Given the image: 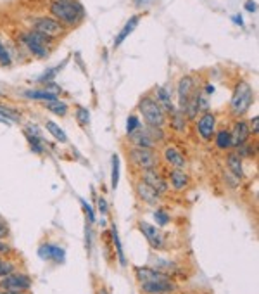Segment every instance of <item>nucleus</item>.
I'll use <instances>...</instances> for the list:
<instances>
[{
	"mask_svg": "<svg viewBox=\"0 0 259 294\" xmlns=\"http://www.w3.org/2000/svg\"><path fill=\"white\" fill-rule=\"evenodd\" d=\"M254 103V88L250 87L247 81H238L233 88L230 99V115L233 118H242L247 111L250 109V106Z\"/></svg>",
	"mask_w": 259,
	"mask_h": 294,
	"instance_id": "f03ea898",
	"label": "nucleus"
},
{
	"mask_svg": "<svg viewBox=\"0 0 259 294\" xmlns=\"http://www.w3.org/2000/svg\"><path fill=\"white\" fill-rule=\"evenodd\" d=\"M66 61H68V59H64V61H62L59 66H52V68H47L45 71H43V73L40 74V76L37 78L38 83H49V81H54V78H57V74L62 71V68H64V64H66Z\"/></svg>",
	"mask_w": 259,
	"mask_h": 294,
	"instance_id": "a878e982",
	"label": "nucleus"
},
{
	"mask_svg": "<svg viewBox=\"0 0 259 294\" xmlns=\"http://www.w3.org/2000/svg\"><path fill=\"white\" fill-rule=\"evenodd\" d=\"M7 234H9V229H7V225H6V223L0 222V239H4Z\"/></svg>",
	"mask_w": 259,
	"mask_h": 294,
	"instance_id": "de8ad7c7",
	"label": "nucleus"
},
{
	"mask_svg": "<svg viewBox=\"0 0 259 294\" xmlns=\"http://www.w3.org/2000/svg\"><path fill=\"white\" fill-rule=\"evenodd\" d=\"M144 171V182L147 183V185H151L154 190H158L159 194H163V192L168 190V182L163 178V175H159L158 171H156V168H149V170H142Z\"/></svg>",
	"mask_w": 259,
	"mask_h": 294,
	"instance_id": "4468645a",
	"label": "nucleus"
},
{
	"mask_svg": "<svg viewBox=\"0 0 259 294\" xmlns=\"http://www.w3.org/2000/svg\"><path fill=\"white\" fill-rule=\"evenodd\" d=\"M244 9L247 11V13H256L257 11V4L254 2V0H245V4H244Z\"/></svg>",
	"mask_w": 259,
	"mask_h": 294,
	"instance_id": "37998d69",
	"label": "nucleus"
},
{
	"mask_svg": "<svg viewBox=\"0 0 259 294\" xmlns=\"http://www.w3.org/2000/svg\"><path fill=\"white\" fill-rule=\"evenodd\" d=\"M204 93H206V95H213V93H214V87H213V85L207 83L206 87H204Z\"/></svg>",
	"mask_w": 259,
	"mask_h": 294,
	"instance_id": "8fccbe9b",
	"label": "nucleus"
},
{
	"mask_svg": "<svg viewBox=\"0 0 259 294\" xmlns=\"http://www.w3.org/2000/svg\"><path fill=\"white\" fill-rule=\"evenodd\" d=\"M145 132L149 133V137H151L156 144L161 142V140H164V137H166L163 127H151V125H145Z\"/></svg>",
	"mask_w": 259,
	"mask_h": 294,
	"instance_id": "473e14b6",
	"label": "nucleus"
},
{
	"mask_svg": "<svg viewBox=\"0 0 259 294\" xmlns=\"http://www.w3.org/2000/svg\"><path fill=\"white\" fill-rule=\"evenodd\" d=\"M152 2H154V0H133L135 7H147V6H151Z\"/></svg>",
	"mask_w": 259,
	"mask_h": 294,
	"instance_id": "c03bdc74",
	"label": "nucleus"
},
{
	"mask_svg": "<svg viewBox=\"0 0 259 294\" xmlns=\"http://www.w3.org/2000/svg\"><path fill=\"white\" fill-rule=\"evenodd\" d=\"M23 95H25L26 99L42 101V103H50V101L59 99L57 95H54V93L47 92L45 88H42V90H25V92H23Z\"/></svg>",
	"mask_w": 259,
	"mask_h": 294,
	"instance_id": "393cba45",
	"label": "nucleus"
},
{
	"mask_svg": "<svg viewBox=\"0 0 259 294\" xmlns=\"http://www.w3.org/2000/svg\"><path fill=\"white\" fill-rule=\"evenodd\" d=\"M139 229H140V232L147 237L149 244H151L152 248H156V249H163L164 248V237H163V234H161V230L158 229V227L151 225V223H147V222H140Z\"/></svg>",
	"mask_w": 259,
	"mask_h": 294,
	"instance_id": "9d476101",
	"label": "nucleus"
},
{
	"mask_svg": "<svg viewBox=\"0 0 259 294\" xmlns=\"http://www.w3.org/2000/svg\"><path fill=\"white\" fill-rule=\"evenodd\" d=\"M52 2H69V0H52Z\"/></svg>",
	"mask_w": 259,
	"mask_h": 294,
	"instance_id": "603ef678",
	"label": "nucleus"
},
{
	"mask_svg": "<svg viewBox=\"0 0 259 294\" xmlns=\"http://www.w3.org/2000/svg\"><path fill=\"white\" fill-rule=\"evenodd\" d=\"M171 125H173V128L178 132L185 130V115H183L180 109H175V111L171 113Z\"/></svg>",
	"mask_w": 259,
	"mask_h": 294,
	"instance_id": "7c9ffc66",
	"label": "nucleus"
},
{
	"mask_svg": "<svg viewBox=\"0 0 259 294\" xmlns=\"http://www.w3.org/2000/svg\"><path fill=\"white\" fill-rule=\"evenodd\" d=\"M128 139L132 140L133 147H142V149H154L156 147V142L149 137V133L145 132V128H142V127L133 133H130Z\"/></svg>",
	"mask_w": 259,
	"mask_h": 294,
	"instance_id": "2eb2a0df",
	"label": "nucleus"
},
{
	"mask_svg": "<svg viewBox=\"0 0 259 294\" xmlns=\"http://www.w3.org/2000/svg\"><path fill=\"white\" fill-rule=\"evenodd\" d=\"M45 109L52 113V115L64 118L66 115H68V111H69V106L66 104L64 101L56 99V101H50V103H45Z\"/></svg>",
	"mask_w": 259,
	"mask_h": 294,
	"instance_id": "bb28decb",
	"label": "nucleus"
},
{
	"mask_svg": "<svg viewBox=\"0 0 259 294\" xmlns=\"http://www.w3.org/2000/svg\"><path fill=\"white\" fill-rule=\"evenodd\" d=\"M176 285L175 282H145L142 284V291L145 294H168L171 291H175Z\"/></svg>",
	"mask_w": 259,
	"mask_h": 294,
	"instance_id": "dca6fc26",
	"label": "nucleus"
},
{
	"mask_svg": "<svg viewBox=\"0 0 259 294\" xmlns=\"http://www.w3.org/2000/svg\"><path fill=\"white\" fill-rule=\"evenodd\" d=\"M128 158L133 166L140 168V170H149V168L158 166V154L154 149H142V147H132L128 152Z\"/></svg>",
	"mask_w": 259,
	"mask_h": 294,
	"instance_id": "423d86ee",
	"label": "nucleus"
},
{
	"mask_svg": "<svg viewBox=\"0 0 259 294\" xmlns=\"http://www.w3.org/2000/svg\"><path fill=\"white\" fill-rule=\"evenodd\" d=\"M0 265H2V260H0Z\"/></svg>",
	"mask_w": 259,
	"mask_h": 294,
	"instance_id": "6e6d98bb",
	"label": "nucleus"
},
{
	"mask_svg": "<svg viewBox=\"0 0 259 294\" xmlns=\"http://www.w3.org/2000/svg\"><path fill=\"white\" fill-rule=\"evenodd\" d=\"M237 152L240 158H252V156H256V144L254 146H250V144H242V146L237 147Z\"/></svg>",
	"mask_w": 259,
	"mask_h": 294,
	"instance_id": "f704fd0d",
	"label": "nucleus"
},
{
	"mask_svg": "<svg viewBox=\"0 0 259 294\" xmlns=\"http://www.w3.org/2000/svg\"><path fill=\"white\" fill-rule=\"evenodd\" d=\"M81 206H83L86 217H88V222H90V223H93V220H95V217H93V211H92V208H90V205H88L86 201H83V199H81Z\"/></svg>",
	"mask_w": 259,
	"mask_h": 294,
	"instance_id": "79ce46f5",
	"label": "nucleus"
},
{
	"mask_svg": "<svg viewBox=\"0 0 259 294\" xmlns=\"http://www.w3.org/2000/svg\"><path fill=\"white\" fill-rule=\"evenodd\" d=\"M156 101H158V104L163 108L164 113H171L175 111V106H173V101H171V87H158L156 90Z\"/></svg>",
	"mask_w": 259,
	"mask_h": 294,
	"instance_id": "6ab92c4d",
	"label": "nucleus"
},
{
	"mask_svg": "<svg viewBox=\"0 0 259 294\" xmlns=\"http://www.w3.org/2000/svg\"><path fill=\"white\" fill-rule=\"evenodd\" d=\"M216 132V116L211 111H206L197 120V135L204 142H211Z\"/></svg>",
	"mask_w": 259,
	"mask_h": 294,
	"instance_id": "6e6552de",
	"label": "nucleus"
},
{
	"mask_svg": "<svg viewBox=\"0 0 259 294\" xmlns=\"http://www.w3.org/2000/svg\"><path fill=\"white\" fill-rule=\"evenodd\" d=\"M140 19H142V16H139V14L132 16V18L128 19L126 25H124L123 28H121L119 33H117V37H116L114 44H112V47H114V49H117V47H119L121 44H123V42L126 40V38L130 37V35L133 33V30H135L137 26H139V21H140Z\"/></svg>",
	"mask_w": 259,
	"mask_h": 294,
	"instance_id": "f3484780",
	"label": "nucleus"
},
{
	"mask_svg": "<svg viewBox=\"0 0 259 294\" xmlns=\"http://www.w3.org/2000/svg\"><path fill=\"white\" fill-rule=\"evenodd\" d=\"M135 273H137V279L140 280V284H145V282H170L171 280L166 273L159 272V270H154V268H149V266H135Z\"/></svg>",
	"mask_w": 259,
	"mask_h": 294,
	"instance_id": "9b49d317",
	"label": "nucleus"
},
{
	"mask_svg": "<svg viewBox=\"0 0 259 294\" xmlns=\"http://www.w3.org/2000/svg\"><path fill=\"white\" fill-rule=\"evenodd\" d=\"M74 116H76V121L81 125V127H86L90 123V113L88 109L83 108V106H76L74 109Z\"/></svg>",
	"mask_w": 259,
	"mask_h": 294,
	"instance_id": "72a5a7b5",
	"label": "nucleus"
},
{
	"mask_svg": "<svg viewBox=\"0 0 259 294\" xmlns=\"http://www.w3.org/2000/svg\"><path fill=\"white\" fill-rule=\"evenodd\" d=\"M99 294H107V292H105V289H102V291H100Z\"/></svg>",
	"mask_w": 259,
	"mask_h": 294,
	"instance_id": "864d4df0",
	"label": "nucleus"
},
{
	"mask_svg": "<svg viewBox=\"0 0 259 294\" xmlns=\"http://www.w3.org/2000/svg\"><path fill=\"white\" fill-rule=\"evenodd\" d=\"M2 95H4V93H2V92H0V97H2Z\"/></svg>",
	"mask_w": 259,
	"mask_h": 294,
	"instance_id": "5fc2aeb1",
	"label": "nucleus"
},
{
	"mask_svg": "<svg viewBox=\"0 0 259 294\" xmlns=\"http://www.w3.org/2000/svg\"><path fill=\"white\" fill-rule=\"evenodd\" d=\"M25 132L26 133H30V135H37V137H42V130L37 127L35 123H28L26 125V128H25Z\"/></svg>",
	"mask_w": 259,
	"mask_h": 294,
	"instance_id": "ea45409f",
	"label": "nucleus"
},
{
	"mask_svg": "<svg viewBox=\"0 0 259 294\" xmlns=\"http://www.w3.org/2000/svg\"><path fill=\"white\" fill-rule=\"evenodd\" d=\"M111 161H112V171H111V187H112V189H116V187H117V183H119V156H117V154H112Z\"/></svg>",
	"mask_w": 259,
	"mask_h": 294,
	"instance_id": "2f4dec72",
	"label": "nucleus"
},
{
	"mask_svg": "<svg viewBox=\"0 0 259 294\" xmlns=\"http://www.w3.org/2000/svg\"><path fill=\"white\" fill-rule=\"evenodd\" d=\"M25 137L30 144V149L35 152V154H43V152H45V142H43L42 137L30 135V133H26V132H25Z\"/></svg>",
	"mask_w": 259,
	"mask_h": 294,
	"instance_id": "c85d7f7f",
	"label": "nucleus"
},
{
	"mask_svg": "<svg viewBox=\"0 0 259 294\" xmlns=\"http://www.w3.org/2000/svg\"><path fill=\"white\" fill-rule=\"evenodd\" d=\"M139 111L145 120V125H151V127H164V123H166V113H164L163 108L158 104L156 97L144 95L139 103Z\"/></svg>",
	"mask_w": 259,
	"mask_h": 294,
	"instance_id": "20e7f679",
	"label": "nucleus"
},
{
	"mask_svg": "<svg viewBox=\"0 0 259 294\" xmlns=\"http://www.w3.org/2000/svg\"><path fill=\"white\" fill-rule=\"evenodd\" d=\"M31 30L50 38V40H57V38L64 37L68 33V28H64L52 16H40V18H37L33 21V25H31Z\"/></svg>",
	"mask_w": 259,
	"mask_h": 294,
	"instance_id": "39448f33",
	"label": "nucleus"
},
{
	"mask_svg": "<svg viewBox=\"0 0 259 294\" xmlns=\"http://www.w3.org/2000/svg\"><path fill=\"white\" fill-rule=\"evenodd\" d=\"M259 118L257 116H254L252 120H250V123H249V128H250V135H254L256 137L257 133H259Z\"/></svg>",
	"mask_w": 259,
	"mask_h": 294,
	"instance_id": "a19ab883",
	"label": "nucleus"
},
{
	"mask_svg": "<svg viewBox=\"0 0 259 294\" xmlns=\"http://www.w3.org/2000/svg\"><path fill=\"white\" fill-rule=\"evenodd\" d=\"M154 217H156V222H158L161 227H164L168 222H170V217H168L166 211H164V210H158V211H156Z\"/></svg>",
	"mask_w": 259,
	"mask_h": 294,
	"instance_id": "4c0bfd02",
	"label": "nucleus"
},
{
	"mask_svg": "<svg viewBox=\"0 0 259 294\" xmlns=\"http://www.w3.org/2000/svg\"><path fill=\"white\" fill-rule=\"evenodd\" d=\"M226 166H228V170L235 176H237V178H242V176H244V166H242V158L237 154V152H228V154H226Z\"/></svg>",
	"mask_w": 259,
	"mask_h": 294,
	"instance_id": "5701e85b",
	"label": "nucleus"
},
{
	"mask_svg": "<svg viewBox=\"0 0 259 294\" xmlns=\"http://www.w3.org/2000/svg\"><path fill=\"white\" fill-rule=\"evenodd\" d=\"M214 144L219 151H230L233 147V142H231V133L226 128H221V130L214 132Z\"/></svg>",
	"mask_w": 259,
	"mask_h": 294,
	"instance_id": "4be33fe9",
	"label": "nucleus"
},
{
	"mask_svg": "<svg viewBox=\"0 0 259 294\" xmlns=\"http://www.w3.org/2000/svg\"><path fill=\"white\" fill-rule=\"evenodd\" d=\"M99 210L102 211V215L107 213V205H105V199H104V198H100V199H99Z\"/></svg>",
	"mask_w": 259,
	"mask_h": 294,
	"instance_id": "49530a36",
	"label": "nucleus"
},
{
	"mask_svg": "<svg viewBox=\"0 0 259 294\" xmlns=\"http://www.w3.org/2000/svg\"><path fill=\"white\" fill-rule=\"evenodd\" d=\"M0 118H2L7 125H9V123H21L23 116H21V113H19L18 109H14V108H11V106L0 103Z\"/></svg>",
	"mask_w": 259,
	"mask_h": 294,
	"instance_id": "b1692460",
	"label": "nucleus"
},
{
	"mask_svg": "<svg viewBox=\"0 0 259 294\" xmlns=\"http://www.w3.org/2000/svg\"><path fill=\"white\" fill-rule=\"evenodd\" d=\"M45 128H47V132L50 133V135L54 137V139L57 140V142H61V144H68V135L64 133V130H62L59 125H56L54 121H47L45 123Z\"/></svg>",
	"mask_w": 259,
	"mask_h": 294,
	"instance_id": "cd10ccee",
	"label": "nucleus"
},
{
	"mask_svg": "<svg viewBox=\"0 0 259 294\" xmlns=\"http://www.w3.org/2000/svg\"><path fill=\"white\" fill-rule=\"evenodd\" d=\"M43 88H45L47 92H50V93H54V95H57V97H59V93L62 92V88L59 87V85L54 83V81H49V83H43Z\"/></svg>",
	"mask_w": 259,
	"mask_h": 294,
	"instance_id": "58836bf2",
	"label": "nucleus"
},
{
	"mask_svg": "<svg viewBox=\"0 0 259 294\" xmlns=\"http://www.w3.org/2000/svg\"><path fill=\"white\" fill-rule=\"evenodd\" d=\"M21 44L26 47V50L37 59H47L50 56V49H52L54 40L43 37V35L37 33V31L30 30L21 33Z\"/></svg>",
	"mask_w": 259,
	"mask_h": 294,
	"instance_id": "7ed1b4c3",
	"label": "nucleus"
},
{
	"mask_svg": "<svg viewBox=\"0 0 259 294\" xmlns=\"http://www.w3.org/2000/svg\"><path fill=\"white\" fill-rule=\"evenodd\" d=\"M137 192H139V195L142 198V201L147 203V205H156V203L159 201V195H161L158 190H154L151 185H147L144 180H140V182L137 183Z\"/></svg>",
	"mask_w": 259,
	"mask_h": 294,
	"instance_id": "aec40b11",
	"label": "nucleus"
},
{
	"mask_svg": "<svg viewBox=\"0 0 259 294\" xmlns=\"http://www.w3.org/2000/svg\"><path fill=\"white\" fill-rule=\"evenodd\" d=\"M50 16L57 19L64 28H74L85 19V9L80 2L69 0V2H50Z\"/></svg>",
	"mask_w": 259,
	"mask_h": 294,
	"instance_id": "f257e3e1",
	"label": "nucleus"
},
{
	"mask_svg": "<svg viewBox=\"0 0 259 294\" xmlns=\"http://www.w3.org/2000/svg\"><path fill=\"white\" fill-rule=\"evenodd\" d=\"M195 90V80L192 76H183L180 78L178 81V87H176V92H178V104H180V111H185L188 99L190 95L194 93Z\"/></svg>",
	"mask_w": 259,
	"mask_h": 294,
	"instance_id": "1a4fd4ad",
	"label": "nucleus"
},
{
	"mask_svg": "<svg viewBox=\"0 0 259 294\" xmlns=\"http://www.w3.org/2000/svg\"><path fill=\"white\" fill-rule=\"evenodd\" d=\"M164 161H166L173 170H183L187 166V158L183 156V152L180 149H176L175 146H168L164 147Z\"/></svg>",
	"mask_w": 259,
	"mask_h": 294,
	"instance_id": "ddd939ff",
	"label": "nucleus"
},
{
	"mask_svg": "<svg viewBox=\"0 0 259 294\" xmlns=\"http://www.w3.org/2000/svg\"><path fill=\"white\" fill-rule=\"evenodd\" d=\"M140 127H142V123H140V120L135 115H132L128 118V121H126V133L128 135L130 133H133L135 130H139Z\"/></svg>",
	"mask_w": 259,
	"mask_h": 294,
	"instance_id": "c9c22d12",
	"label": "nucleus"
},
{
	"mask_svg": "<svg viewBox=\"0 0 259 294\" xmlns=\"http://www.w3.org/2000/svg\"><path fill=\"white\" fill-rule=\"evenodd\" d=\"M0 294H23V292H16V291H4V289H0Z\"/></svg>",
	"mask_w": 259,
	"mask_h": 294,
	"instance_id": "3c124183",
	"label": "nucleus"
},
{
	"mask_svg": "<svg viewBox=\"0 0 259 294\" xmlns=\"http://www.w3.org/2000/svg\"><path fill=\"white\" fill-rule=\"evenodd\" d=\"M231 133V142H233V147H238L242 146V144H247L250 139V128H249V123H245V121L242 120H237L233 123V128L230 130Z\"/></svg>",
	"mask_w": 259,
	"mask_h": 294,
	"instance_id": "f8f14e48",
	"label": "nucleus"
},
{
	"mask_svg": "<svg viewBox=\"0 0 259 294\" xmlns=\"http://www.w3.org/2000/svg\"><path fill=\"white\" fill-rule=\"evenodd\" d=\"M170 183L175 190H183L188 187L190 183V178L183 170H171L170 171Z\"/></svg>",
	"mask_w": 259,
	"mask_h": 294,
	"instance_id": "412c9836",
	"label": "nucleus"
},
{
	"mask_svg": "<svg viewBox=\"0 0 259 294\" xmlns=\"http://www.w3.org/2000/svg\"><path fill=\"white\" fill-rule=\"evenodd\" d=\"M9 253H11V246L0 241V254H9Z\"/></svg>",
	"mask_w": 259,
	"mask_h": 294,
	"instance_id": "a18cd8bd",
	"label": "nucleus"
},
{
	"mask_svg": "<svg viewBox=\"0 0 259 294\" xmlns=\"http://www.w3.org/2000/svg\"><path fill=\"white\" fill-rule=\"evenodd\" d=\"M31 287V279L25 273L13 272L9 275L0 277V289L4 291H16V292H25Z\"/></svg>",
	"mask_w": 259,
	"mask_h": 294,
	"instance_id": "0eeeda50",
	"label": "nucleus"
},
{
	"mask_svg": "<svg viewBox=\"0 0 259 294\" xmlns=\"http://www.w3.org/2000/svg\"><path fill=\"white\" fill-rule=\"evenodd\" d=\"M233 23H235V25H238V26H244V19H242L240 14H235L233 16Z\"/></svg>",
	"mask_w": 259,
	"mask_h": 294,
	"instance_id": "09e8293b",
	"label": "nucleus"
},
{
	"mask_svg": "<svg viewBox=\"0 0 259 294\" xmlns=\"http://www.w3.org/2000/svg\"><path fill=\"white\" fill-rule=\"evenodd\" d=\"M38 256H40L42 260H56V261H59V263H62L66 253H64V249L57 248V246L43 244V246H40V249H38Z\"/></svg>",
	"mask_w": 259,
	"mask_h": 294,
	"instance_id": "a211bd4d",
	"label": "nucleus"
},
{
	"mask_svg": "<svg viewBox=\"0 0 259 294\" xmlns=\"http://www.w3.org/2000/svg\"><path fill=\"white\" fill-rule=\"evenodd\" d=\"M111 234H112V241H114V248H116V253H117V258H119V263L121 265H126V258H124V253H123V246H121V241H119V234H117V229L116 225L111 227Z\"/></svg>",
	"mask_w": 259,
	"mask_h": 294,
	"instance_id": "c756f323",
	"label": "nucleus"
},
{
	"mask_svg": "<svg viewBox=\"0 0 259 294\" xmlns=\"http://www.w3.org/2000/svg\"><path fill=\"white\" fill-rule=\"evenodd\" d=\"M11 54L9 50L4 47V44L0 42V66H11Z\"/></svg>",
	"mask_w": 259,
	"mask_h": 294,
	"instance_id": "e433bc0d",
	"label": "nucleus"
}]
</instances>
